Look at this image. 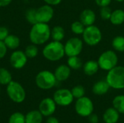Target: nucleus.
<instances>
[{
  "label": "nucleus",
  "mask_w": 124,
  "mask_h": 123,
  "mask_svg": "<svg viewBox=\"0 0 124 123\" xmlns=\"http://www.w3.org/2000/svg\"><path fill=\"white\" fill-rule=\"evenodd\" d=\"M51 38V28L47 23L36 22L32 25L29 32V38L35 45L46 43Z\"/></svg>",
  "instance_id": "1"
},
{
  "label": "nucleus",
  "mask_w": 124,
  "mask_h": 123,
  "mask_svg": "<svg viewBox=\"0 0 124 123\" xmlns=\"http://www.w3.org/2000/svg\"><path fill=\"white\" fill-rule=\"evenodd\" d=\"M42 54L44 57L50 62H57L65 55L64 45L61 41H52L43 48Z\"/></svg>",
  "instance_id": "2"
},
{
  "label": "nucleus",
  "mask_w": 124,
  "mask_h": 123,
  "mask_svg": "<svg viewBox=\"0 0 124 123\" xmlns=\"http://www.w3.org/2000/svg\"><path fill=\"white\" fill-rule=\"evenodd\" d=\"M106 81L110 87L116 89H124V67L117 65L108 72Z\"/></svg>",
  "instance_id": "3"
},
{
  "label": "nucleus",
  "mask_w": 124,
  "mask_h": 123,
  "mask_svg": "<svg viewBox=\"0 0 124 123\" xmlns=\"http://www.w3.org/2000/svg\"><path fill=\"white\" fill-rule=\"evenodd\" d=\"M97 62L100 66V69L108 72L118 65V57L115 51L107 50L100 55Z\"/></svg>",
  "instance_id": "4"
},
{
  "label": "nucleus",
  "mask_w": 124,
  "mask_h": 123,
  "mask_svg": "<svg viewBox=\"0 0 124 123\" xmlns=\"http://www.w3.org/2000/svg\"><path fill=\"white\" fill-rule=\"evenodd\" d=\"M35 82L38 88L42 90H49L54 87L57 82L54 72L49 70L40 71L35 78Z\"/></svg>",
  "instance_id": "5"
},
{
  "label": "nucleus",
  "mask_w": 124,
  "mask_h": 123,
  "mask_svg": "<svg viewBox=\"0 0 124 123\" xmlns=\"http://www.w3.org/2000/svg\"><path fill=\"white\" fill-rule=\"evenodd\" d=\"M83 41L88 46H94L99 44L102 39L101 30L96 25H92L85 28L82 34Z\"/></svg>",
  "instance_id": "6"
},
{
  "label": "nucleus",
  "mask_w": 124,
  "mask_h": 123,
  "mask_svg": "<svg viewBox=\"0 0 124 123\" xmlns=\"http://www.w3.org/2000/svg\"><path fill=\"white\" fill-rule=\"evenodd\" d=\"M7 94L13 102L18 104L24 101L26 96V93L23 86L14 80H12L7 85Z\"/></svg>",
  "instance_id": "7"
},
{
  "label": "nucleus",
  "mask_w": 124,
  "mask_h": 123,
  "mask_svg": "<svg viewBox=\"0 0 124 123\" xmlns=\"http://www.w3.org/2000/svg\"><path fill=\"white\" fill-rule=\"evenodd\" d=\"M75 111L81 117H88L94 112V104L91 99L83 96L76 99L75 103Z\"/></svg>",
  "instance_id": "8"
},
{
  "label": "nucleus",
  "mask_w": 124,
  "mask_h": 123,
  "mask_svg": "<svg viewBox=\"0 0 124 123\" xmlns=\"http://www.w3.org/2000/svg\"><path fill=\"white\" fill-rule=\"evenodd\" d=\"M64 48L68 57L79 56L84 48V41L78 37H72L66 41Z\"/></svg>",
  "instance_id": "9"
},
{
  "label": "nucleus",
  "mask_w": 124,
  "mask_h": 123,
  "mask_svg": "<svg viewBox=\"0 0 124 123\" xmlns=\"http://www.w3.org/2000/svg\"><path fill=\"white\" fill-rule=\"evenodd\" d=\"M53 99L57 105L67 107L72 104L74 97L70 90L67 88H60L54 92L53 95Z\"/></svg>",
  "instance_id": "10"
},
{
  "label": "nucleus",
  "mask_w": 124,
  "mask_h": 123,
  "mask_svg": "<svg viewBox=\"0 0 124 123\" xmlns=\"http://www.w3.org/2000/svg\"><path fill=\"white\" fill-rule=\"evenodd\" d=\"M54 11L52 6L49 4H44L36 9V17L37 22L48 23L54 17Z\"/></svg>",
  "instance_id": "11"
},
{
  "label": "nucleus",
  "mask_w": 124,
  "mask_h": 123,
  "mask_svg": "<svg viewBox=\"0 0 124 123\" xmlns=\"http://www.w3.org/2000/svg\"><path fill=\"white\" fill-rule=\"evenodd\" d=\"M28 58L25 52L21 50H15L10 55L9 62L11 66L16 70L23 68L27 64Z\"/></svg>",
  "instance_id": "12"
},
{
  "label": "nucleus",
  "mask_w": 124,
  "mask_h": 123,
  "mask_svg": "<svg viewBox=\"0 0 124 123\" xmlns=\"http://www.w3.org/2000/svg\"><path fill=\"white\" fill-rule=\"evenodd\" d=\"M57 104L53 98H45L40 102L39 110L44 117H49L54 113Z\"/></svg>",
  "instance_id": "13"
},
{
  "label": "nucleus",
  "mask_w": 124,
  "mask_h": 123,
  "mask_svg": "<svg viewBox=\"0 0 124 123\" xmlns=\"http://www.w3.org/2000/svg\"><path fill=\"white\" fill-rule=\"evenodd\" d=\"M54 76L57 81L62 82L67 80L71 74V69L68 65H59L54 72Z\"/></svg>",
  "instance_id": "14"
},
{
  "label": "nucleus",
  "mask_w": 124,
  "mask_h": 123,
  "mask_svg": "<svg viewBox=\"0 0 124 123\" xmlns=\"http://www.w3.org/2000/svg\"><path fill=\"white\" fill-rule=\"evenodd\" d=\"M80 21L85 27L94 25L96 21V14L91 9H85L80 14Z\"/></svg>",
  "instance_id": "15"
},
{
  "label": "nucleus",
  "mask_w": 124,
  "mask_h": 123,
  "mask_svg": "<svg viewBox=\"0 0 124 123\" xmlns=\"http://www.w3.org/2000/svg\"><path fill=\"white\" fill-rule=\"evenodd\" d=\"M120 118V113L113 107L107 109L102 116L103 121L105 123H117Z\"/></svg>",
  "instance_id": "16"
},
{
  "label": "nucleus",
  "mask_w": 124,
  "mask_h": 123,
  "mask_svg": "<svg viewBox=\"0 0 124 123\" xmlns=\"http://www.w3.org/2000/svg\"><path fill=\"white\" fill-rule=\"evenodd\" d=\"M110 87L106 80H100L96 82L92 86V92L94 94L97 96H102L106 94Z\"/></svg>",
  "instance_id": "17"
},
{
  "label": "nucleus",
  "mask_w": 124,
  "mask_h": 123,
  "mask_svg": "<svg viewBox=\"0 0 124 123\" xmlns=\"http://www.w3.org/2000/svg\"><path fill=\"white\" fill-rule=\"evenodd\" d=\"M83 71L84 74L87 76H93L95 75L99 69L100 66L97 61L95 60H88L83 65Z\"/></svg>",
  "instance_id": "18"
},
{
  "label": "nucleus",
  "mask_w": 124,
  "mask_h": 123,
  "mask_svg": "<svg viewBox=\"0 0 124 123\" xmlns=\"http://www.w3.org/2000/svg\"><path fill=\"white\" fill-rule=\"evenodd\" d=\"M110 22L114 25H121L124 22V9H117L112 12L110 18Z\"/></svg>",
  "instance_id": "19"
},
{
  "label": "nucleus",
  "mask_w": 124,
  "mask_h": 123,
  "mask_svg": "<svg viewBox=\"0 0 124 123\" xmlns=\"http://www.w3.org/2000/svg\"><path fill=\"white\" fill-rule=\"evenodd\" d=\"M4 43L8 49L16 50L20 46V40L17 36L14 34H9L8 36L4 39Z\"/></svg>",
  "instance_id": "20"
},
{
  "label": "nucleus",
  "mask_w": 124,
  "mask_h": 123,
  "mask_svg": "<svg viewBox=\"0 0 124 123\" xmlns=\"http://www.w3.org/2000/svg\"><path fill=\"white\" fill-rule=\"evenodd\" d=\"M25 123H41L43 121V115L39 110H32L25 115Z\"/></svg>",
  "instance_id": "21"
},
{
  "label": "nucleus",
  "mask_w": 124,
  "mask_h": 123,
  "mask_svg": "<svg viewBox=\"0 0 124 123\" xmlns=\"http://www.w3.org/2000/svg\"><path fill=\"white\" fill-rule=\"evenodd\" d=\"M65 36V30L60 25H56L51 30V38L53 41H61L64 39Z\"/></svg>",
  "instance_id": "22"
},
{
  "label": "nucleus",
  "mask_w": 124,
  "mask_h": 123,
  "mask_svg": "<svg viewBox=\"0 0 124 123\" xmlns=\"http://www.w3.org/2000/svg\"><path fill=\"white\" fill-rule=\"evenodd\" d=\"M67 65L70 67L71 70H79L83 67V62L81 59L78 56L68 57L67 60Z\"/></svg>",
  "instance_id": "23"
},
{
  "label": "nucleus",
  "mask_w": 124,
  "mask_h": 123,
  "mask_svg": "<svg viewBox=\"0 0 124 123\" xmlns=\"http://www.w3.org/2000/svg\"><path fill=\"white\" fill-rule=\"evenodd\" d=\"M12 80L11 72L4 67H0V85L7 86Z\"/></svg>",
  "instance_id": "24"
},
{
  "label": "nucleus",
  "mask_w": 124,
  "mask_h": 123,
  "mask_svg": "<svg viewBox=\"0 0 124 123\" xmlns=\"http://www.w3.org/2000/svg\"><path fill=\"white\" fill-rule=\"evenodd\" d=\"M112 46L118 52H124V36H117L112 41Z\"/></svg>",
  "instance_id": "25"
},
{
  "label": "nucleus",
  "mask_w": 124,
  "mask_h": 123,
  "mask_svg": "<svg viewBox=\"0 0 124 123\" xmlns=\"http://www.w3.org/2000/svg\"><path fill=\"white\" fill-rule=\"evenodd\" d=\"M113 107L120 114L124 115V95H118L113 100Z\"/></svg>",
  "instance_id": "26"
},
{
  "label": "nucleus",
  "mask_w": 124,
  "mask_h": 123,
  "mask_svg": "<svg viewBox=\"0 0 124 123\" xmlns=\"http://www.w3.org/2000/svg\"><path fill=\"white\" fill-rule=\"evenodd\" d=\"M85 28L86 27L80 20L74 21L73 22H72L70 25L71 31L76 35H82L85 30Z\"/></svg>",
  "instance_id": "27"
},
{
  "label": "nucleus",
  "mask_w": 124,
  "mask_h": 123,
  "mask_svg": "<svg viewBox=\"0 0 124 123\" xmlns=\"http://www.w3.org/2000/svg\"><path fill=\"white\" fill-rule=\"evenodd\" d=\"M24 52L28 59H33V58H35L38 55L39 48L37 47V45L32 43L26 46Z\"/></svg>",
  "instance_id": "28"
},
{
  "label": "nucleus",
  "mask_w": 124,
  "mask_h": 123,
  "mask_svg": "<svg viewBox=\"0 0 124 123\" xmlns=\"http://www.w3.org/2000/svg\"><path fill=\"white\" fill-rule=\"evenodd\" d=\"M8 123H25V117L21 112H15L9 117Z\"/></svg>",
  "instance_id": "29"
},
{
  "label": "nucleus",
  "mask_w": 124,
  "mask_h": 123,
  "mask_svg": "<svg viewBox=\"0 0 124 123\" xmlns=\"http://www.w3.org/2000/svg\"><path fill=\"white\" fill-rule=\"evenodd\" d=\"M71 93L74 97V99H79L85 96V88L81 85H77L73 87V88L70 90Z\"/></svg>",
  "instance_id": "30"
},
{
  "label": "nucleus",
  "mask_w": 124,
  "mask_h": 123,
  "mask_svg": "<svg viewBox=\"0 0 124 123\" xmlns=\"http://www.w3.org/2000/svg\"><path fill=\"white\" fill-rule=\"evenodd\" d=\"M36 9L31 8V9H28L25 12L26 20L32 25L37 22L36 17Z\"/></svg>",
  "instance_id": "31"
},
{
  "label": "nucleus",
  "mask_w": 124,
  "mask_h": 123,
  "mask_svg": "<svg viewBox=\"0 0 124 123\" xmlns=\"http://www.w3.org/2000/svg\"><path fill=\"white\" fill-rule=\"evenodd\" d=\"M112 12L113 11L111 10V9L108 6L102 7H100V15L103 20H110Z\"/></svg>",
  "instance_id": "32"
},
{
  "label": "nucleus",
  "mask_w": 124,
  "mask_h": 123,
  "mask_svg": "<svg viewBox=\"0 0 124 123\" xmlns=\"http://www.w3.org/2000/svg\"><path fill=\"white\" fill-rule=\"evenodd\" d=\"M9 34V30L7 28L4 26H1L0 27V41H4V39L8 36Z\"/></svg>",
  "instance_id": "33"
},
{
  "label": "nucleus",
  "mask_w": 124,
  "mask_h": 123,
  "mask_svg": "<svg viewBox=\"0 0 124 123\" xmlns=\"http://www.w3.org/2000/svg\"><path fill=\"white\" fill-rule=\"evenodd\" d=\"M7 47L6 46L5 43L3 41H0V59H3L7 52Z\"/></svg>",
  "instance_id": "34"
},
{
  "label": "nucleus",
  "mask_w": 124,
  "mask_h": 123,
  "mask_svg": "<svg viewBox=\"0 0 124 123\" xmlns=\"http://www.w3.org/2000/svg\"><path fill=\"white\" fill-rule=\"evenodd\" d=\"M96 4L100 7H107L109 6L112 1V0H94Z\"/></svg>",
  "instance_id": "35"
},
{
  "label": "nucleus",
  "mask_w": 124,
  "mask_h": 123,
  "mask_svg": "<svg viewBox=\"0 0 124 123\" xmlns=\"http://www.w3.org/2000/svg\"><path fill=\"white\" fill-rule=\"evenodd\" d=\"M88 120L89 123H98L99 122V117L96 114L92 113L88 117Z\"/></svg>",
  "instance_id": "36"
},
{
  "label": "nucleus",
  "mask_w": 124,
  "mask_h": 123,
  "mask_svg": "<svg viewBox=\"0 0 124 123\" xmlns=\"http://www.w3.org/2000/svg\"><path fill=\"white\" fill-rule=\"evenodd\" d=\"M46 4L51 5V6H56L61 3L62 0H43Z\"/></svg>",
  "instance_id": "37"
},
{
  "label": "nucleus",
  "mask_w": 124,
  "mask_h": 123,
  "mask_svg": "<svg viewBox=\"0 0 124 123\" xmlns=\"http://www.w3.org/2000/svg\"><path fill=\"white\" fill-rule=\"evenodd\" d=\"M46 123H60V121L58 120L57 118H56L55 117H52V116H49L48 117Z\"/></svg>",
  "instance_id": "38"
},
{
  "label": "nucleus",
  "mask_w": 124,
  "mask_h": 123,
  "mask_svg": "<svg viewBox=\"0 0 124 123\" xmlns=\"http://www.w3.org/2000/svg\"><path fill=\"white\" fill-rule=\"evenodd\" d=\"M12 0H0V7H5L11 4Z\"/></svg>",
  "instance_id": "39"
},
{
  "label": "nucleus",
  "mask_w": 124,
  "mask_h": 123,
  "mask_svg": "<svg viewBox=\"0 0 124 123\" xmlns=\"http://www.w3.org/2000/svg\"><path fill=\"white\" fill-rule=\"evenodd\" d=\"M114 1H118V2H123V1H124V0H114Z\"/></svg>",
  "instance_id": "40"
}]
</instances>
